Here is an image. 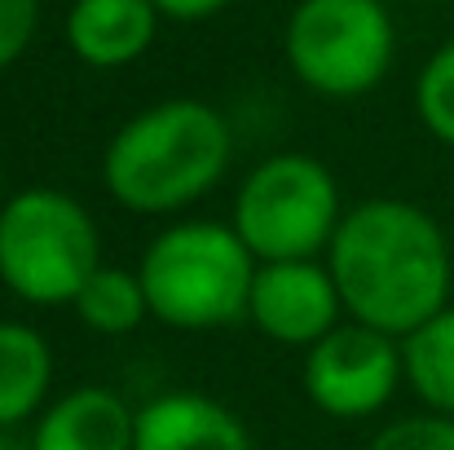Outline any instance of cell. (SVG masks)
Segmentation results:
<instances>
[{"label":"cell","instance_id":"obj_12","mask_svg":"<svg viewBox=\"0 0 454 450\" xmlns=\"http://www.w3.org/2000/svg\"><path fill=\"white\" fill-rule=\"evenodd\" d=\"M53 344L22 318H0V429L35 424L53 402Z\"/></svg>","mask_w":454,"mask_h":450},{"label":"cell","instance_id":"obj_8","mask_svg":"<svg viewBox=\"0 0 454 450\" xmlns=\"http://www.w3.org/2000/svg\"><path fill=\"white\" fill-rule=\"evenodd\" d=\"M344 300L326 261H265L247 300V322L283 349H313L344 322Z\"/></svg>","mask_w":454,"mask_h":450},{"label":"cell","instance_id":"obj_18","mask_svg":"<svg viewBox=\"0 0 454 450\" xmlns=\"http://www.w3.org/2000/svg\"><path fill=\"white\" fill-rule=\"evenodd\" d=\"M234 0H154V9L172 22H207L221 9H230Z\"/></svg>","mask_w":454,"mask_h":450},{"label":"cell","instance_id":"obj_3","mask_svg":"<svg viewBox=\"0 0 454 450\" xmlns=\"http://www.w3.org/2000/svg\"><path fill=\"white\" fill-rule=\"evenodd\" d=\"M256 265L230 217H176L142 248L137 274L154 322L172 331H221L247 322Z\"/></svg>","mask_w":454,"mask_h":450},{"label":"cell","instance_id":"obj_10","mask_svg":"<svg viewBox=\"0 0 454 450\" xmlns=\"http://www.w3.org/2000/svg\"><path fill=\"white\" fill-rule=\"evenodd\" d=\"M137 407L111 384H80L58 393L31 424L27 450H133Z\"/></svg>","mask_w":454,"mask_h":450},{"label":"cell","instance_id":"obj_14","mask_svg":"<svg viewBox=\"0 0 454 450\" xmlns=\"http://www.w3.org/2000/svg\"><path fill=\"white\" fill-rule=\"evenodd\" d=\"M71 313H75L93 336H111V340L133 336V331L151 318V300H146L137 265L129 270V265H111V261H106V265L84 283V292L75 296Z\"/></svg>","mask_w":454,"mask_h":450},{"label":"cell","instance_id":"obj_17","mask_svg":"<svg viewBox=\"0 0 454 450\" xmlns=\"http://www.w3.org/2000/svg\"><path fill=\"white\" fill-rule=\"evenodd\" d=\"M40 0H0V71H9L35 40Z\"/></svg>","mask_w":454,"mask_h":450},{"label":"cell","instance_id":"obj_6","mask_svg":"<svg viewBox=\"0 0 454 450\" xmlns=\"http://www.w3.org/2000/svg\"><path fill=\"white\" fill-rule=\"evenodd\" d=\"M283 58L326 102L366 98L397 58L393 13L384 0H301L283 31Z\"/></svg>","mask_w":454,"mask_h":450},{"label":"cell","instance_id":"obj_2","mask_svg":"<svg viewBox=\"0 0 454 450\" xmlns=\"http://www.w3.org/2000/svg\"><path fill=\"white\" fill-rule=\"evenodd\" d=\"M234 163V129L203 98H163L129 115L102 150V186L133 217L176 221Z\"/></svg>","mask_w":454,"mask_h":450},{"label":"cell","instance_id":"obj_15","mask_svg":"<svg viewBox=\"0 0 454 450\" xmlns=\"http://www.w3.org/2000/svg\"><path fill=\"white\" fill-rule=\"evenodd\" d=\"M415 115L437 146L454 150V36L428 53L415 75Z\"/></svg>","mask_w":454,"mask_h":450},{"label":"cell","instance_id":"obj_1","mask_svg":"<svg viewBox=\"0 0 454 450\" xmlns=\"http://www.w3.org/2000/svg\"><path fill=\"white\" fill-rule=\"evenodd\" d=\"M322 261L340 288L344 313L384 336L402 340L450 304V239L415 199L375 194L353 203Z\"/></svg>","mask_w":454,"mask_h":450},{"label":"cell","instance_id":"obj_9","mask_svg":"<svg viewBox=\"0 0 454 450\" xmlns=\"http://www.w3.org/2000/svg\"><path fill=\"white\" fill-rule=\"evenodd\" d=\"M133 450H256L247 420L212 393L168 389L137 407Z\"/></svg>","mask_w":454,"mask_h":450},{"label":"cell","instance_id":"obj_19","mask_svg":"<svg viewBox=\"0 0 454 450\" xmlns=\"http://www.w3.org/2000/svg\"><path fill=\"white\" fill-rule=\"evenodd\" d=\"M0 450H13V433L9 429H0Z\"/></svg>","mask_w":454,"mask_h":450},{"label":"cell","instance_id":"obj_7","mask_svg":"<svg viewBox=\"0 0 454 450\" xmlns=\"http://www.w3.org/2000/svg\"><path fill=\"white\" fill-rule=\"evenodd\" d=\"M301 384L317 415L340 420V424L371 420L388 411L397 389L406 384L402 340L344 318L331 336L304 349Z\"/></svg>","mask_w":454,"mask_h":450},{"label":"cell","instance_id":"obj_16","mask_svg":"<svg viewBox=\"0 0 454 450\" xmlns=\"http://www.w3.org/2000/svg\"><path fill=\"white\" fill-rule=\"evenodd\" d=\"M366 450H454V415H397L366 442Z\"/></svg>","mask_w":454,"mask_h":450},{"label":"cell","instance_id":"obj_11","mask_svg":"<svg viewBox=\"0 0 454 450\" xmlns=\"http://www.w3.org/2000/svg\"><path fill=\"white\" fill-rule=\"evenodd\" d=\"M163 13L154 0H71L62 18L67 49L93 71H124L151 53Z\"/></svg>","mask_w":454,"mask_h":450},{"label":"cell","instance_id":"obj_20","mask_svg":"<svg viewBox=\"0 0 454 450\" xmlns=\"http://www.w3.org/2000/svg\"><path fill=\"white\" fill-rule=\"evenodd\" d=\"M9 199V181H4V163H0V203Z\"/></svg>","mask_w":454,"mask_h":450},{"label":"cell","instance_id":"obj_5","mask_svg":"<svg viewBox=\"0 0 454 450\" xmlns=\"http://www.w3.org/2000/svg\"><path fill=\"white\" fill-rule=\"evenodd\" d=\"M344 212L348 203L326 159L309 150H274L243 172L230 203V225L261 265L322 261Z\"/></svg>","mask_w":454,"mask_h":450},{"label":"cell","instance_id":"obj_4","mask_svg":"<svg viewBox=\"0 0 454 450\" xmlns=\"http://www.w3.org/2000/svg\"><path fill=\"white\" fill-rule=\"evenodd\" d=\"M106 265L102 225L62 186H22L0 203V288L35 309H71Z\"/></svg>","mask_w":454,"mask_h":450},{"label":"cell","instance_id":"obj_13","mask_svg":"<svg viewBox=\"0 0 454 450\" xmlns=\"http://www.w3.org/2000/svg\"><path fill=\"white\" fill-rule=\"evenodd\" d=\"M402 367L406 389L419 398L424 411L454 415V300L424 327L402 336Z\"/></svg>","mask_w":454,"mask_h":450}]
</instances>
